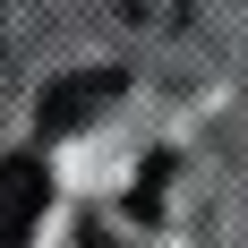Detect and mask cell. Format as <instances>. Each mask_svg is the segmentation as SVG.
<instances>
[{
    "label": "cell",
    "instance_id": "cell-2",
    "mask_svg": "<svg viewBox=\"0 0 248 248\" xmlns=\"http://www.w3.org/2000/svg\"><path fill=\"white\" fill-rule=\"evenodd\" d=\"M43 205H51V171L34 154H9L0 163V248H17L26 231L43 223Z\"/></svg>",
    "mask_w": 248,
    "mask_h": 248
},
{
    "label": "cell",
    "instance_id": "cell-1",
    "mask_svg": "<svg viewBox=\"0 0 248 248\" xmlns=\"http://www.w3.org/2000/svg\"><path fill=\"white\" fill-rule=\"evenodd\" d=\"M120 86H128L120 69H69V77H51V86H43V103H34V111H43V128H60V137H69V128H86L94 111H111V103H120Z\"/></svg>",
    "mask_w": 248,
    "mask_h": 248
}]
</instances>
